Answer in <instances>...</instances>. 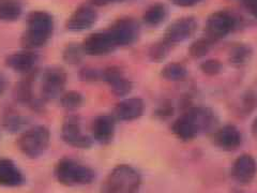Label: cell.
<instances>
[{"instance_id":"obj_1","label":"cell","mask_w":257,"mask_h":193,"mask_svg":"<svg viewBox=\"0 0 257 193\" xmlns=\"http://www.w3.org/2000/svg\"><path fill=\"white\" fill-rule=\"evenodd\" d=\"M213 122L214 116L211 111L205 108H193L177 119L172 129L179 140L189 142L194 140L200 132L210 129Z\"/></svg>"},{"instance_id":"obj_2","label":"cell","mask_w":257,"mask_h":193,"mask_svg":"<svg viewBox=\"0 0 257 193\" xmlns=\"http://www.w3.org/2000/svg\"><path fill=\"white\" fill-rule=\"evenodd\" d=\"M54 175L59 183L67 187L90 184L96 177L91 167L68 157L58 161L54 168Z\"/></svg>"},{"instance_id":"obj_3","label":"cell","mask_w":257,"mask_h":193,"mask_svg":"<svg viewBox=\"0 0 257 193\" xmlns=\"http://www.w3.org/2000/svg\"><path fill=\"white\" fill-rule=\"evenodd\" d=\"M142 177L136 168L127 164H119L112 168L104 180L101 193H138Z\"/></svg>"},{"instance_id":"obj_4","label":"cell","mask_w":257,"mask_h":193,"mask_svg":"<svg viewBox=\"0 0 257 193\" xmlns=\"http://www.w3.org/2000/svg\"><path fill=\"white\" fill-rule=\"evenodd\" d=\"M53 18L46 12H32L28 18V30L22 37V44L28 51L44 46L53 34Z\"/></svg>"},{"instance_id":"obj_5","label":"cell","mask_w":257,"mask_h":193,"mask_svg":"<svg viewBox=\"0 0 257 193\" xmlns=\"http://www.w3.org/2000/svg\"><path fill=\"white\" fill-rule=\"evenodd\" d=\"M51 143L50 130L44 126H36L24 131L18 141L22 154L30 159L42 156Z\"/></svg>"},{"instance_id":"obj_6","label":"cell","mask_w":257,"mask_h":193,"mask_svg":"<svg viewBox=\"0 0 257 193\" xmlns=\"http://www.w3.org/2000/svg\"><path fill=\"white\" fill-rule=\"evenodd\" d=\"M67 85V73L61 68H48L43 72L41 96L43 101H52L62 95Z\"/></svg>"},{"instance_id":"obj_7","label":"cell","mask_w":257,"mask_h":193,"mask_svg":"<svg viewBox=\"0 0 257 193\" xmlns=\"http://www.w3.org/2000/svg\"><path fill=\"white\" fill-rule=\"evenodd\" d=\"M61 138L64 143L75 148L88 149L92 146V139L83 133L80 120L74 115L67 116L63 120Z\"/></svg>"},{"instance_id":"obj_8","label":"cell","mask_w":257,"mask_h":193,"mask_svg":"<svg viewBox=\"0 0 257 193\" xmlns=\"http://www.w3.org/2000/svg\"><path fill=\"white\" fill-rule=\"evenodd\" d=\"M236 26V20L230 13L218 11L209 16L206 24L207 38L212 41L223 39L229 35Z\"/></svg>"},{"instance_id":"obj_9","label":"cell","mask_w":257,"mask_h":193,"mask_svg":"<svg viewBox=\"0 0 257 193\" xmlns=\"http://www.w3.org/2000/svg\"><path fill=\"white\" fill-rule=\"evenodd\" d=\"M117 46L132 44L140 36V26L134 20L123 19L117 21L108 30Z\"/></svg>"},{"instance_id":"obj_10","label":"cell","mask_w":257,"mask_h":193,"mask_svg":"<svg viewBox=\"0 0 257 193\" xmlns=\"http://www.w3.org/2000/svg\"><path fill=\"white\" fill-rule=\"evenodd\" d=\"M85 54L90 56H103L111 53L117 47L108 31L96 32L88 37L82 45Z\"/></svg>"},{"instance_id":"obj_11","label":"cell","mask_w":257,"mask_h":193,"mask_svg":"<svg viewBox=\"0 0 257 193\" xmlns=\"http://www.w3.org/2000/svg\"><path fill=\"white\" fill-rule=\"evenodd\" d=\"M257 172V164L251 155H241L238 157L231 167V176L240 184L251 183Z\"/></svg>"},{"instance_id":"obj_12","label":"cell","mask_w":257,"mask_h":193,"mask_svg":"<svg viewBox=\"0 0 257 193\" xmlns=\"http://www.w3.org/2000/svg\"><path fill=\"white\" fill-rule=\"evenodd\" d=\"M197 28V23L193 18L177 20L168 26L165 32V40L171 44L183 42L191 38Z\"/></svg>"},{"instance_id":"obj_13","label":"cell","mask_w":257,"mask_h":193,"mask_svg":"<svg viewBox=\"0 0 257 193\" xmlns=\"http://www.w3.org/2000/svg\"><path fill=\"white\" fill-rule=\"evenodd\" d=\"M102 79L110 87L112 93L117 96H125L132 91V83L118 67H108L102 71Z\"/></svg>"},{"instance_id":"obj_14","label":"cell","mask_w":257,"mask_h":193,"mask_svg":"<svg viewBox=\"0 0 257 193\" xmlns=\"http://www.w3.org/2000/svg\"><path fill=\"white\" fill-rule=\"evenodd\" d=\"M115 118L109 115L98 116L92 123V139L102 145L109 144L115 135Z\"/></svg>"},{"instance_id":"obj_15","label":"cell","mask_w":257,"mask_h":193,"mask_svg":"<svg viewBox=\"0 0 257 193\" xmlns=\"http://www.w3.org/2000/svg\"><path fill=\"white\" fill-rule=\"evenodd\" d=\"M25 182V176L12 160L0 159V186L16 188Z\"/></svg>"},{"instance_id":"obj_16","label":"cell","mask_w":257,"mask_h":193,"mask_svg":"<svg viewBox=\"0 0 257 193\" xmlns=\"http://www.w3.org/2000/svg\"><path fill=\"white\" fill-rule=\"evenodd\" d=\"M38 55L32 51H24L10 55L7 59V66L22 74H30L38 63Z\"/></svg>"},{"instance_id":"obj_17","label":"cell","mask_w":257,"mask_h":193,"mask_svg":"<svg viewBox=\"0 0 257 193\" xmlns=\"http://www.w3.org/2000/svg\"><path fill=\"white\" fill-rule=\"evenodd\" d=\"M145 110V103L140 98H126L118 103L114 115L118 120L121 122H133L139 119Z\"/></svg>"},{"instance_id":"obj_18","label":"cell","mask_w":257,"mask_h":193,"mask_svg":"<svg viewBox=\"0 0 257 193\" xmlns=\"http://www.w3.org/2000/svg\"><path fill=\"white\" fill-rule=\"evenodd\" d=\"M98 14L90 7H80L72 14L68 21L67 27L72 31H83L94 25Z\"/></svg>"},{"instance_id":"obj_19","label":"cell","mask_w":257,"mask_h":193,"mask_svg":"<svg viewBox=\"0 0 257 193\" xmlns=\"http://www.w3.org/2000/svg\"><path fill=\"white\" fill-rule=\"evenodd\" d=\"M214 142L216 146L220 147L221 149L231 151L237 149L240 146L241 142H242V136H241L240 131L235 126L227 125L221 128L215 133Z\"/></svg>"},{"instance_id":"obj_20","label":"cell","mask_w":257,"mask_h":193,"mask_svg":"<svg viewBox=\"0 0 257 193\" xmlns=\"http://www.w3.org/2000/svg\"><path fill=\"white\" fill-rule=\"evenodd\" d=\"M22 14V6L18 0H0V20L13 22Z\"/></svg>"},{"instance_id":"obj_21","label":"cell","mask_w":257,"mask_h":193,"mask_svg":"<svg viewBox=\"0 0 257 193\" xmlns=\"http://www.w3.org/2000/svg\"><path fill=\"white\" fill-rule=\"evenodd\" d=\"M167 16V8L164 5L157 4L150 7L144 14V22L148 26H158L163 23Z\"/></svg>"},{"instance_id":"obj_22","label":"cell","mask_w":257,"mask_h":193,"mask_svg":"<svg viewBox=\"0 0 257 193\" xmlns=\"http://www.w3.org/2000/svg\"><path fill=\"white\" fill-rule=\"evenodd\" d=\"M15 99L21 103L34 104V93H32V82L31 78H26L20 82L15 87L14 90Z\"/></svg>"},{"instance_id":"obj_23","label":"cell","mask_w":257,"mask_h":193,"mask_svg":"<svg viewBox=\"0 0 257 193\" xmlns=\"http://www.w3.org/2000/svg\"><path fill=\"white\" fill-rule=\"evenodd\" d=\"M161 75H162L167 80H173V82H177V80H182L187 77L188 71L180 63H168L161 71Z\"/></svg>"},{"instance_id":"obj_24","label":"cell","mask_w":257,"mask_h":193,"mask_svg":"<svg viewBox=\"0 0 257 193\" xmlns=\"http://www.w3.org/2000/svg\"><path fill=\"white\" fill-rule=\"evenodd\" d=\"M84 103V95L75 90H70L63 92L60 96V106L61 108L68 111H74L79 109Z\"/></svg>"},{"instance_id":"obj_25","label":"cell","mask_w":257,"mask_h":193,"mask_svg":"<svg viewBox=\"0 0 257 193\" xmlns=\"http://www.w3.org/2000/svg\"><path fill=\"white\" fill-rule=\"evenodd\" d=\"M251 55H252V52L250 47L246 45L239 44L231 50L230 61L235 64H243V63H246L247 60H250Z\"/></svg>"},{"instance_id":"obj_26","label":"cell","mask_w":257,"mask_h":193,"mask_svg":"<svg viewBox=\"0 0 257 193\" xmlns=\"http://www.w3.org/2000/svg\"><path fill=\"white\" fill-rule=\"evenodd\" d=\"M212 42V40L209 38H203L197 40V41H195L190 47L191 56H193L194 58L203 57V56H205L209 51H210Z\"/></svg>"},{"instance_id":"obj_27","label":"cell","mask_w":257,"mask_h":193,"mask_svg":"<svg viewBox=\"0 0 257 193\" xmlns=\"http://www.w3.org/2000/svg\"><path fill=\"white\" fill-rule=\"evenodd\" d=\"M171 45L172 44L170 42H167L165 39H164V41H162V42L154 44V45H152V47L150 48V52H149L150 58L154 61L163 60L167 56Z\"/></svg>"},{"instance_id":"obj_28","label":"cell","mask_w":257,"mask_h":193,"mask_svg":"<svg viewBox=\"0 0 257 193\" xmlns=\"http://www.w3.org/2000/svg\"><path fill=\"white\" fill-rule=\"evenodd\" d=\"M27 125V119L20 115L7 116L4 120V126L9 132H18Z\"/></svg>"},{"instance_id":"obj_29","label":"cell","mask_w":257,"mask_h":193,"mask_svg":"<svg viewBox=\"0 0 257 193\" xmlns=\"http://www.w3.org/2000/svg\"><path fill=\"white\" fill-rule=\"evenodd\" d=\"M83 54H85L83 51V47H79L76 44H71L66 48V51H64L63 59L68 63L76 64L82 60Z\"/></svg>"},{"instance_id":"obj_30","label":"cell","mask_w":257,"mask_h":193,"mask_svg":"<svg viewBox=\"0 0 257 193\" xmlns=\"http://www.w3.org/2000/svg\"><path fill=\"white\" fill-rule=\"evenodd\" d=\"M200 69H202V71L204 72L205 74L216 75L221 72L222 64L218 60L210 59V60H207V61L203 62L202 66H200Z\"/></svg>"},{"instance_id":"obj_31","label":"cell","mask_w":257,"mask_h":193,"mask_svg":"<svg viewBox=\"0 0 257 193\" xmlns=\"http://www.w3.org/2000/svg\"><path fill=\"white\" fill-rule=\"evenodd\" d=\"M79 76L85 82H96L102 78V72L91 68H85L80 71Z\"/></svg>"},{"instance_id":"obj_32","label":"cell","mask_w":257,"mask_h":193,"mask_svg":"<svg viewBox=\"0 0 257 193\" xmlns=\"http://www.w3.org/2000/svg\"><path fill=\"white\" fill-rule=\"evenodd\" d=\"M245 9L257 19V0H242Z\"/></svg>"},{"instance_id":"obj_33","label":"cell","mask_w":257,"mask_h":193,"mask_svg":"<svg viewBox=\"0 0 257 193\" xmlns=\"http://www.w3.org/2000/svg\"><path fill=\"white\" fill-rule=\"evenodd\" d=\"M202 0H172V3L178 7H192L199 4Z\"/></svg>"},{"instance_id":"obj_34","label":"cell","mask_w":257,"mask_h":193,"mask_svg":"<svg viewBox=\"0 0 257 193\" xmlns=\"http://www.w3.org/2000/svg\"><path fill=\"white\" fill-rule=\"evenodd\" d=\"M91 2L96 6H106L110 4H116V3H121L123 0H91Z\"/></svg>"},{"instance_id":"obj_35","label":"cell","mask_w":257,"mask_h":193,"mask_svg":"<svg viewBox=\"0 0 257 193\" xmlns=\"http://www.w3.org/2000/svg\"><path fill=\"white\" fill-rule=\"evenodd\" d=\"M6 89H7V78L3 73H0V95L4 94Z\"/></svg>"},{"instance_id":"obj_36","label":"cell","mask_w":257,"mask_h":193,"mask_svg":"<svg viewBox=\"0 0 257 193\" xmlns=\"http://www.w3.org/2000/svg\"><path fill=\"white\" fill-rule=\"evenodd\" d=\"M252 133H253V136L257 140V117L255 118L254 123L252 125Z\"/></svg>"}]
</instances>
